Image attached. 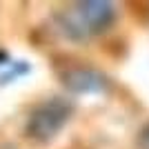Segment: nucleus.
<instances>
[{
  "label": "nucleus",
  "mask_w": 149,
  "mask_h": 149,
  "mask_svg": "<svg viewBox=\"0 0 149 149\" xmlns=\"http://www.w3.org/2000/svg\"><path fill=\"white\" fill-rule=\"evenodd\" d=\"M71 102L65 98H47L33 109L27 118L25 134L33 143H49L62 131V127L71 118Z\"/></svg>",
  "instance_id": "f03ea898"
},
{
  "label": "nucleus",
  "mask_w": 149,
  "mask_h": 149,
  "mask_svg": "<svg viewBox=\"0 0 149 149\" xmlns=\"http://www.w3.org/2000/svg\"><path fill=\"white\" fill-rule=\"evenodd\" d=\"M116 20V5L102 0L76 2L58 16V29L69 40H87L107 31Z\"/></svg>",
  "instance_id": "f257e3e1"
},
{
  "label": "nucleus",
  "mask_w": 149,
  "mask_h": 149,
  "mask_svg": "<svg viewBox=\"0 0 149 149\" xmlns=\"http://www.w3.org/2000/svg\"><path fill=\"white\" fill-rule=\"evenodd\" d=\"M62 82L74 93H100L107 89V78L96 69L89 67H74L62 74Z\"/></svg>",
  "instance_id": "7ed1b4c3"
},
{
  "label": "nucleus",
  "mask_w": 149,
  "mask_h": 149,
  "mask_svg": "<svg viewBox=\"0 0 149 149\" xmlns=\"http://www.w3.org/2000/svg\"><path fill=\"white\" fill-rule=\"evenodd\" d=\"M143 145H145V149H149V127L143 131Z\"/></svg>",
  "instance_id": "20e7f679"
}]
</instances>
